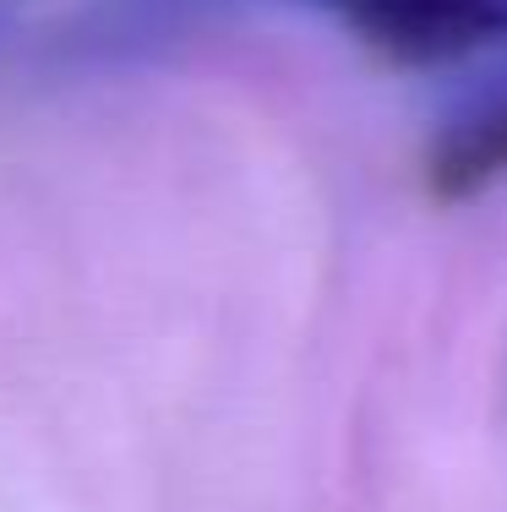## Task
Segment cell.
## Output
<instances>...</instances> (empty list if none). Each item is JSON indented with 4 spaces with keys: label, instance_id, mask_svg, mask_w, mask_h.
<instances>
[{
    "label": "cell",
    "instance_id": "6da1fadb",
    "mask_svg": "<svg viewBox=\"0 0 507 512\" xmlns=\"http://www.w3.org/2000/svg\"><path fill=\"white\" fill-rule=\"evenodd\" d=\"M371 55L409 71L507 60V0H317Z\"/></svg>",
    "mask_w": 507,
    "mask_h": 512
},
{
    "label": "cell",
    "instance_id": "7a4b0ae2",
    "mask_svg": "<svg viewBox=\"0 0 507 512\" xmlns=\"http://www.w3.org/2000/svg\"><path fill=\"white\" fill-rule=\"evenodd\" d=\"M426 180L442 202L480 197L507 180V60L448 109L426 153Z\"/></svg>",
    "mask_w": 507,
    "mask_h": 512
},
{
    "label": "cell",
    "instance_id": "3957f363",
    "mask_svg": "<svg viewBox=\"0 0 507 512\" xmlns=\"http://www.w3.org/2000/svg\"><path fill=\"white\" fill-rule=\"evenodd\" d=\"M110 6H115L120 22H142V11H148V17H159L169 0H110Z\"/></svg>",
    "mask_w": 507,
    "mask_h": 512
},
{
    "label": "cell",
    "instance_id": "277c9868",
    "mask_svg": "<svg viewBox=\"0 0 507 512\" xmlns=\"http://www.w3.org/2000/svg\"><path fill=\"white\" fill-rule=\"evenodd\" d=\"M11 17H17V0H0V33L11 28Z\"/></svg>",
    "mask_w": 507,
    "mask_h": 512
}]
</instances>
